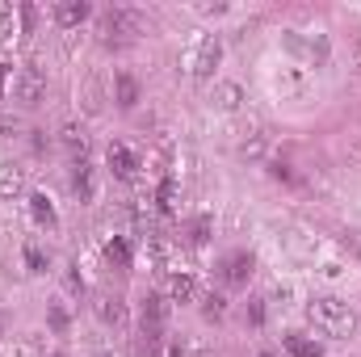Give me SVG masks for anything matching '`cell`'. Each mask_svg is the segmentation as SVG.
Segmentation results:
<instances>
[{
  "label": "cell",
  "instance_id": "1",
  "mask_svg": "<svg viewBox=\"0 0 361 357\" xmlns=\"http://www.w3.org/2000/svg\"><path fill=\"white\" fill-rule=\"evenodd\" d=\"M307 315H311V324H315L319 332H328V337H349L353 324H357V315L349 311V303H345V298H332V294H315V298L307 303Z\"/></svg>",
  "mask_w": 361,
  "mask_h": 357
},
{
  "label": "cell",
  "instance_id": "2",
  "mask_svg": "<svg viewBox=\"0 0 361 357\" xmlns=\"http://www.w3.org/2000/svg\"><path fill=\"white\" fill-rule=\"evenodd\" d=\"M101 34H105V42H130V38L143 34V17L130 13V8H109L105 21H101Z\"/></svg>",
  "mask_w": 361,
  "mask_h": 357
},
{
  "label": "cell",
  "instance_id": "3",
  "mask_svg": "<svg viewBox=\"0 0 361 357\" xmlns=\"http://www.w3.org/2000/svg\"><path fill=\"white\" fill-rule=\"evenodd\" d=\"M42 97H47V76L38 68H21L13 76V101L17 105H38Z\"/></svg>",
  "mask_w": 361,
  "mask_h": 357
},
{
  "label": "cell",
  "instance_id": "4",
  "mask_svg": "<svg viewBox=\"0 0 361 357\" xmlns=\"http://www.w3.org/2000/svg\"><path fill=\"white\" fill-rule=\"evenodd\" d=\"M252 265H257V261H252V253L235 248V253H227V257L219 261V269H214V273H219V282H223V286H248Z\"/></svg>",
  "mask_w": 361,
  "mask_h": 357
},
{
  "label": "cell",
  "instance_id": "5",
  "mask_svg": "<svg viewBox=\"0 0 361 357\" xmlns=\"http://www.w3.org/2000/svg\"><path fill=\"white\" fill-rule=\"evenodd\" d=\"M105 164H109V173H114L118 181H130V177H135V169H139V156H135L126 143H109Z\"/></svg>",
  "mask_w": 361,
  "mask_h": 357
},
{
  "label": "cell",
  "instance_id": "6",
  "mask_svg": "<svg viewBox=\"0 0 361 357\" xmlns=\"http://www.w3.org/2000/svg\"><path fill=\"white\" fill-rule=\"evenodd\" d=\"M219 55H223V42H219V38H202V51H197V63H193V72L206 80V76L219 68Z\"/></svg>",
  "mask_w": 361,
  "mask_h": 357
},
{
  "label": "cell",
  "instance_id": "7",
  "mask_svg": "<svg viewBox=\"0 0 361 357\" xmlns=\"http://www.w3.org/2000/svg\"><path fill=\"white\" fill-rule=\"evenodd\" d=\"M89 13L92 8L85 0H59V4H55V21H59V25H80Z\"/></svg>",
  "mask_w": 361,
  "mask_h": 357
},
{
  "label": "cell",
  "instance_id": "8",
  "mask_svg": "<svg viewBox=\"0 0 361 357\" xmlns=\"http://www.w3.org/2000/svg\"><path fill=\"white\" fill-rule=\"evenodd\" d=\"M114 89H118V105H122V109H135V105H139V80H135L130 72H118V76H114Z\"/></svg>",
  "mask_w": 361,
  "mask_h": 357
},
{
  "label": "cell",
  "instance_id": "9",
  "mask_svg": "<svg viewBox=\"0 0 361 357\" xmlns=\"http://www.w3.org/2000/svg\"><path fill=\"white\" fill-rule=\"evenodd\" d=\"M30 214H34V223H42V227H55V223H59L47 193H30Z\"/></svg>",
  "mask_w": 361,
  "mask_h": 357
},
{
  "label": "cell",
  "instance_id": "10",
  "mask_svg": "<svg viewBox=\"0 0 361 357\" xmlns=\"http://www.w3.org/2000/svg\"><path fill=\"white\" fill-rule=\"evenodd\" d=\"M139 320H143V328H164V298L160 294H147Z\"/></svg>",
  "mask_w": 361,
  "mask_h": 357
},
{
  "label": "cell",
  "instance_id": "11",
  "mask_svg": "<svg viewBox=\"0 0 361 357\" xmlns=\"http://www.w3.org/2000/svg\"><path fill=\"white\" fill-rule=\"evenodd\" d=\"M286 349H290V357H324V349L311 337H302V332H290L286 337Z\"/></svg>",
  "mask_w": 361,
  "mask_h": 357
},
{
  "label": "cell",
  "instance_id": "12",
  "mask_svg": "<svg viewBox=\"0 0 361 357\" xmlns=\"http://www.w3.org/2000/svg\"><path fill=\"white\" fill-rule=\"evenodd\" d=\"M105 257H109V265H118V269H130V240H122V236H114V240L105 244Z\"/></svg>",
  "mask_w": 361,
  "mask_h": 357
},
{
  "label": "cell",
  "instance_id": "13",
  "mask_svg": "<svg viewBox=\"0 0 361 357\" xmlns=\"http://www.w3.org/2000/svg\"><path fill=\"white\" fill-rule=\"evenodd\" d=\"M164 345V328H139V353L143 357H160Z\"/></svg>",
  "mask_w": 361,
  "mask_h": 357
},
{
  "label": "cell",
  "instance_id": "14",
  "mask_svg": "<svg viewBox=\"0 0 361 357\" xmlns=\"http://www.w3.org/2000/svg\"><path fill=\"white\" fill-rule=\"evenodd\" d=\"M72 189L80 193V202H92V173L85 160H76V169H72Z\"/></svg>",
  "mask_w": 361,
  "mask_h": 357
},
{
  "label": "cell",
  "instance_id": "15",
  "mask_svg": "<svg viewBox=\"0 0 361 357\" xmlns=\"http://www.w3.org/2000/svg\"><path fill=\"white\" fill-rule=\"evenodd\" d=\"M63 147H68L72 156H80V160H85V152H89V139H85V131L68 126V131H63Z\"/></svg>",
  "mask_w": 361,
  "mask_h": 357
},
{
  "label": "cell",
  "instance_id": "16",
  "mask_svg": "<svg viewBox=\"0 0 361 357\" xmlns=\"http://www.w3.org/2000/svg\"><path fill=\"white\" fill-rule=\"evenodd\" d=\"M193 294H197V282H193L189 273H177V277H173V298H177V303H189Z\"/></svg>",
  "mask_w": 361,
  "mask_h": 357
},
{
  "label": "cell",
  "instance_id": "17",
  "mask_svg": "<svg viewBox=\"0 0 361 357\" xmlns=\"http://www.w3.org/2000/svg\"><path fill=\"white\" fill-rule=\"evenodd\" d=\"M202 315H206V320H223V315H227V298H223V294H206V298H202Z\"/></svg>",
  "mask_w": 361,
  "mask_h": 357
},
{
  "label": "cell",
  "instance_id": "18",
  "mask_svg": "<svg viewBox=\"0 0 361 357\" xmlns=\"http://www.w3.org/2000/svg\"><path fill=\"white\" fill-rule=\"evenodd\" d=\"M206 240H210V219L202 214V219H193V223H189V244H193V248H202Z\"/></svg>",
  "mask_w": 361,
  "mask_h": 357
},
{
  "label": "cell",
  "instance_id": "19",
  "mask_svg": "<svg viewBox=\"0 0 361 357\" xmlns=\"http://www.w3.org/2000/svg\"><path fill=\"white\" fill-rule=\"evenodd\" d=\"M214 97H219V109H235L240 105V85H219Z\"/></svg>",
  "mask_w": 361,
  "mask_h": 357
},
{
  "label": "cell",
  "instance_id": "20",
  "mask_svg": "<svg viewBox=\"0 0 361 357\" xmlns=\"http://www.w3.org/2000/svg\"><path fill=\"white\" fill-rule=\"evenodd\" d=\"M25 265H30V273H47V253L38 244H25Z\"/></svg>",
  "mask_w": 361,
  "mask_h": 357
},
{
  "label": "cell",
  "instance_id": "21",
  "mask_svg": "<svg viewBox=\"0 0 361 357\" xmlns=\"http://www.w3.org/2000/svg\"><path fill=\"white\" fill-rule=\"evenodd\" d=\"M173 198H177V181L164 177L160 181V210H173Z\"/></svg>",
  "mask_w": 361,
  "mask_h": 357
},
{
  "label": "cell",
  "instance_id": "22",
  "mask_svg": "<svg viewBox=\"0 0 361 357\" xmlns=\"http://www.w3.org/2000/svg\"><path fill=\"white\" fill-rule=\"evenodd\" d=\"M248 324H252V328L265 324V298H248Z\"/></svg>",
  "mask_w": 361,
  "mask_h": 357
},
{
  "label": "cell",
  "instance_id": "23",
  "mask_svg": "<svg viewBox=\"0 0 361 357\" xmlns=\"http://www.w3.org/2000/svg\"><path fill=\"white\" fill-rule=\"evenodd\" d=\"M101 320H105V324H109V320L118 324V320H122V303H118V298H105V303H101Z\"/></svg>",
  "mask_w": 361,
  "mask_h": 357
},
{
  "label": "cell",
  "instance_id": "24",
  "mask_svg": "<svg viewBox=\"0 0 361 357\" xmlns=\"http://www.w3.org/2000/svg\"><path fill=\"white\" fill-rule=\"evenodd\" d=\"M17 189H21V173H8L4 169L0 173V193H17Z\"/></svg>",
  "mask_w": 361,
  "mask_h": 357
},
{
  "label": "cell",
  "instance_id": "25",
  "mask_svg": "<svg viewBox=\"0 0 361 357\" xmlns=\"http://www.w3.org/2000/svg\"><path fill=\"white\" fill-rule=\"evenodd\" d=\"M47 320H51V328H55V332H68V311H63V307H51V315H47Z\"/></svg>",
  "mask_w": 361,
  "mask_h": 357
},
{
  "label": "cell",
  "instance_id": "26",
  "mask_svg": "<svg viewBox=\"0 0 361 357\" xmlns=\"http://www.w3.org/2000/svg\"><path fill=\"white\" fill-rule=\"evenodd\" d=\"M169 357H185V349H180V345H173V349H169Z\"/></svg>",
  "mask_w": 361,
  "mask_h": 357
},
{
  "label": "cell",
  "instance_id": "27",
  "mask_svg": "<svg viewBox=\"0 0 361 357\" xmlns=\"http://www.w3.org/2000/svg\"><path fill=\"white\" fill-rule=\"evenodd\" d=\"M4 76H8V68H4V63H0V85H4Z\"/></svg>",
  "mask_w": 361,
  "mask_h": 357
},
{
  "label": "cell",
  "instance_id": "28",
  "mask_svg": "<svg viewBox=\"0 0 361 357\" xmlns=\"http://www.w3.org/2000/svg\"><path fill=\"white\" fill-rule=\"evenodd\" d=\"M257 357H277V353H257Z\"/></svg>",
  "mask_w": 361,
  "mask_h": 357
},
{
  "label": "cell",
  "instance_id": "29",
  "mask_svg": "<svg viewBox=\"0 0 361 357\" xmlns=\"http://www.w3.org/2000/svg\"><path fill=\"white\" fill-rule=\"evenodd\" d=\"M0 328H4V311H0Z\"/></svg>",
  "mask_w": 361,
  "mask_h": 357
},
{
  "label": "cell",
  "instance_id": "30",
  "mask_svg": "<svg viewBox=\"0 0 361 357\" xmlns=\"http://www.w3.org/2000/svg\"><path fill=\"white\" fill-rule=\"evenodd\" d=\"M97 357H109V353H97Z\"/></svg>",
  "mask_w": 361,
  "mask_h": 357
},
{
  "label": "cell",
  "instance_id": "31",
  "mask_svg": "<svg viewBox=\"0 0 361 357\" xmlns=\"http://www.w3.org/2000/svg\"><path fill=\"white\" fill-rule=\"evenodd\" d=\"M51 357H63V353H51Z\"/></svg>",
  "mask_w": 361,
  "mask_h": 357
}]
</instances>
